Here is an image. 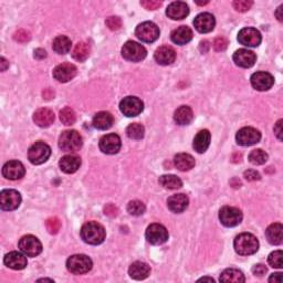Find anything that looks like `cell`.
Wrapping results in <instances>:
<instances>
[{
  "instance_id": "obj_55",
  "label": "cell",
  "mask_w": 283,
  "mask_h": 283,
  "mask_svg": "<svg viewBox=\"0 0 283 283\" xmlns=\"http://www.w3.org/2000/svg\"><path fill=\"white\" fill-rule=\"evenodd\" d=\"M42 94H43V99L50 100L54 96V92L52 90H50V89H46L45 91H43Z\"/></svg>"
},
{
  "instance_id": "obj_4",
  "label": "cell",
  "mask_w": 283,
  "mask_h": 283,
  "mask_svg": "<svg viewBox=\"0 0 283 283\" xmlns=\"http://www.w3.org/2000/svg\"><path fill=\"white\" fill-rule=\"evenodd\" d=\"M82 144V136L77 130H65L59 137V148L64 152H77Z\"/></svg>"
},
{
  "instance_id": "obj_40",
  "label": "cell",
  "mask_w": 283,
  "mask_h": 283,
  "mask_svg": "<svg viewBox=\"0 0 283 283\" xmlns=\"http://www.w3.org/2000/svg\"><path fill=\"white\" fill-rule=\"evenodd\" d=\"M60 121L62 122V124L70 126V125H73L77 121V115H75L74 111L70 107H64L63 110L60 112Z\"/></svg>"
},
{
  "instance_id": "obj_15",
  "label": "cell",
  "mask_w": 283,
  "mask_h": 283,
  "mask_svg": "<svg viewBox=\"0 0 283 283\" xmlns=\"http://www.w3.org/2000/svg\"><path fill=\"white\" fill-rule=\"evenodd\" d=\"M122 148V142L116 134H107L100 139V149L105 154H116Z\"/></svg>"
},
{
  "instance_id": "obj_56",
  "label": "cell",
  "mask_w": 283,
  "mask_h": 283,
  "mask_svg": "<svg viewBox=\"0 0 283 283\" xmlns=\"http://www.w3.org/2000/svg\"><path fill=\"white\" fill-rule=\"evenodd\" d=\"M200 50H201V52L203 53H205V52H207L208 51V49H209V42L208 41H201L200 42Z\"/></svg>"
},
{
  "instance_id": "obj_28",
  "label": "cell",
  "mask_w": 283,
  "mask_h": 283,
  "mask_svg": "<svg viewBox=\"0 0 283 283\" xmlns=\"http://www.w3.org/2000/svg\"><path fill=\"white\" fill-rule=\"evenodd\" d=\"M128 273L132 279L140 281V280H145L146 277L150 275L151 269L146 263L137 261V262H134L132 265L129 266Z\"/></svg>"
},
{
  "instance_id": "obj_33",
  "label": "cell",
  "mask_w": 283,
  "mask_h": 283,
  "mask_svg": "<svg viewBox=\"0 0 283 283\" xmlns=\"http://www.w3.org/2000/svg\"><path fill=\"white\" fill-rule=\"evenodd\" d=\"M174 164H175L179 171L186 172L192 170L195 166V159L190 154L179 153L174 157Z\"/></svg>"
},
{
  "instance_id": "obj_46",
  "label": "cell",
  "mask_w": 283,
  "mask_h": 283,
  "mask_svg": "<svg viewBox=\"0 0 283 283\" xmlns=\"http://www.w3.org/2000/svg\"><path fill=\"white\" fill-rule=\"evenodd\" d=\"M106 26L110 28L111 30H118L122 27V20L119 17H116V16H113V17H108L105 21Z\"/></svg>"
},
{
  "instance_id": "obj_59",
  "label": "cell",
  "mask_w": 283,
  "mask_h": 283,
  "mask_svg": "<svg viewBox=\"0 0 283 283\" xmlns=\"http://www.w3.org/2000/svg\"><path fill=\"white\" fill-rule=\"evenodd\" d=\"M199 281H210V282H212V283L215 282V280H214V279H210V277H203V279H200Z\"/></svg>"
},
{
  "instance_id": "obj_20",
  "label": "cell",
  "mask_w": 283,
  "mask_h": 283,
  "mask_svg": "<svg viewBox=\"0 0 283 283\" xmlns=\"http://www.w3.org/2000/svg\"><path fill=\"white\" fill-rule=\"evenodd\" d=\"M233 61L240 68H251L257 61L255 53L248 49H239L233 54Z\"/></svg>"
},
{
  "instance_id": "obj_18",
  "label": "cell",
  "mask_w": 283,
  "mask_h": 283,
  "mask_svg": "<svg viewBox=\"0 0 283 283\" xmlns=\"http://www.w3.org/2000/svg\"><path fill=\"white\" fill-rule=\"evenodd\" d=\"M251 84L258 91H268L274 84V78L268 72H255L251 75Z\"/></svg>"
},
{
  "instance_id": "obj_16",
  "label": "cell",
  "mask_w": 283,
  "mask_h": 283,
  "mask_svg": "<svg viewBox=\"0 0 283 283\" xmlns=\"http://www.w3.org/2000/svg\"><path fill=\"white\" fill-rule=\"evenodd\" d=\"M262 37L260 31L254 28H243L238 34V41L247 47H258Z\"/></svg>"
},
{
  "instance_id": "obj_21",
  "label": "cell",
  "mask_w": 283,
  "mask_h": 283,
  "mask_svg": "<svg viewBox=\"0 0 283 283\" xmlns=\"http://www.w3.org/2000/svg\"><path fill=\"white\" fill-rule=\"evenodd\" d=\"M189 14V7L184 2H174L168 5L166 15L173 20H181L186 18Z\"/></svg>"
},
{
  "instance_id": "obj_3",
  "label": "cell",
  "mask_w": 283,
  "mask_h": 283,
  "mask_svg": "<svg viewBox=\"0 0 283 283\" xmlns=\"http://www.w3.org/2000/svg\"><path fill=\"white\" fill-rule=\"evenodd\" d=\"M93 262L92 260L85 254H74L67 261V269L73 274H85L91 271Z\"/></svg>"
},
{
  "instance_id": "obj_17",
  "label": "cell",
  "mask_w": 283,
  "mask_h": 283,
  "mask_svg": "<svg viewBox=\"0 0 283 283\" xmlns=\"http://www.w3.org/2000/svg\"><path fill=\"white\" fill-rule=\"evenodd\" d=\"M25 166L19 161H9L3 166V175L10 181H17L25 176Z\"/></svg>"
},
{
  "instance_id": "obj_11",
  "label": "cell",
  "mask_w": 283,
  "mask_h": 283,
  "mask_svg": "<svg viewBox=\"0 0 283 283\" xmlns=\"http://www.w3.org/2000/svg\"><path fill=\"white\" fill-rule=\"evenodd\" d=\"M145 237L150 243L157 246V244H163L168 240V231L163 225L152 224L146 229Z\"/></svg>"
},
{
  "instance_id": "obj_32",
  "label": "cell",
  "mask_w": 283,
  "mask_h": 283,
  "mask_svg": "<svg viewBox=\"0 0 283 283\" xmlns=\"http://www.w3.org/2000/svg\"><path fill=\"white\" fill-rule=\"evenodd\" d=\"M113 123L114 118L112 114L108 112H100L93 117V126L100 130H106L111 128Z\"/></svg>"
},
{
  "instance_id": "obj_39",
  "label": "cell",
  "mask_w": 283,
  "mask_h": 283,
  "mask_svg": "<svg viewBox=\"0 0 283 283\" xmlns=\"http://www.w3.org/2000/svg\"><path fill=\"white\" fill-rule=\"evenodd\" d=\"M268 154H266L263 150L258 149L253 150L251 153L249 154V161L253 165H262L268 161Z\"/></svg>"
},
{
  "instance_id": "obj_10",
  "label": "cell",
  "mask_w": 283,
  "mask_h": 283,
  "mask_svg": "<svg viewBox=\"0 0 283 283\" xmlns=\"http://www.w3.org/2000/svg\"><path fill=\"white\" fill-rule=\"evenodd\" d=\"M136 36L143 42H154L160 37V29L154 23L145 21L137 26L136 28Z\"/></svg>"
},
{
  "instance_id": "obj_60",
  "label": "cell",
  "mask_w": 283,
  "mask_h": 283,
  "mask_svg": "<svg viewBox=\"0 0 283 283\" xmlns=\"http://www.w3.org/2000/svg\"><path fill=\"white\" fill-rule=\"evenodd\" d=\"M209 2H204V3H196L197 5H200V6H203V5H207Z\"/></svg>"
},
{
  "instance_id": "obj_27",
  "label": "cell",
  "mask_w": 283,
  "mask_h": 283,
  "mask_svg": "<svg viewBox=\"0 0 283 283\" xmlns=\"http://www.w3.org/2000/svg\"><path fill=\"white\" fill-rule=\"evenodd\" d=\"M34 122L39 127H49L54 122V113L50 108H39L34 114Z\"/></svg>"
},
{
  "instance_id": "obj_22",
  "label": "cell",
  "mask_w": 283,
  "mask_h": 283,
  "mask_svg": "<svg viewBox=\"0 0 283 283\" xmlns=\"http://www.w3.org/2000/svg\"><path fill=\"white\" fill-rule=\"evenodd\" d=\"M155 61L161 65H168L172 64L176 59V52L172 47L163 46L159 49H156L154 53Z\"/></svg>"
},
{
  "instance_id": "obj_44",
  "label": "cell",
  "mask_w": 283,
  "mask_h": 283,
  "mask_svg": "<svg viewBox=\"0 0 283 283\" xmlns=\"http://www.w3.org/2000/svg\"><path fill=\"white\" fill-rule=\"evenodd\" d=\"M253 2L251 0H236V2L232 3V6L235 8L237 12L244 13L248 12V10L252 7Z\"/></svg>"
},
{
  "instance_id": "obj_53",
  "label": "cell",
  "mask_w": 283,
  "mask_h": 283,
  "mask_svg": "<svg viewBox=\"0 0 283 283\" xmlns=\"http://www.w3.org/2000/svg\"><path fill=\"white\" fill-rule=\"evenodd\" d=\"M34 56H35L36 59L41 60V59H45V58L47 57V52H46L45 50H43V49L39 48V49H36Z\"/></svg>"
},
{
  "instance_id": "obj_31",
  "label": "cell",
  "mask_w": 283,
  "mask_h": 283,
  "mask_svg": "<svg viewBox=\"0 0 283 283\" xmlns=\"http://www.w3.org/2000/svg\"><path fill=\"white\" fill-rule=\"evenodd\" d=\"M194 118V113L193 110L189 106L183 105L178 107L175 114H174V121H175L178 125L184 126V125H188Z\"/></svg>"
},
{
  "instance_id": "obj_5",
  "label": "cell",
  "mask_w": 283,
  "mask_h": 283,
  "mask_svg": "<svg viewBox=\"0 0 283 283\" xmlns=\"http://www.w3.org/2000/svg\"><path fill=\"white\" fill-rule=\"evenodd\" d=\"M51 155L50 146L46 144L45 142H36L35 144L30 146L28 151V159L35 165H40L42 163L48 161Z\"/></svg>"
},
{
  "instance_id": "obj_48",
  "label": "cell",
  "mask_w": 283,
  "mask_h": 283,
  "mask_svg": "<svg viewBox=\"0 0 283 283\" xmlns=\"http://www.w3.org/2000/svg\"><path fill=\"white\" fill-rule=\"evenodd\" d=\"M140 5L148 10H155L162 6V2H156V0H143Z\"/></svg>"
},
{
  "instance_id": "obj_43",
  "label": "cell",
  "mask_w": 283,
  "mask_h": 283,
  "mask_svg": "<svg viewBox=\"0 0 283 283\" xmlns=\"http://www.w3.org/2000/svg\"><path fill=\"white\" fill-rule=\"evenodd\" d=\"M46 227L49 233L57 235L60 228H61V221H60V219L57 218V217H50V218H48L46 221Z\"/></svg>"
},
{
  "instance_id": "obj_52",
  "label": "cell",
  "mask_w": 283,
  "mask_h": 283,
  "mask_svg": "<svg viewBox=\"0 0 283 283\" xmlns=\"http://www.w3.org/2000/svg\"><path fill=\"white\" fill-rule=\"evenodd\" d=\"M282 122H283L282 119H280V121L277 122L274 126V134L280 140H282Z\"/></svg>"
},
{
  "instance_id": "obj_34",
  "label": "cell",
  "mask_w": 283,
  "mask_h": 283,
  "mask_svg": "<svg viewBox=\"0 0 283 283\" xmlns=\"http://www.w3.org/2000/svg\"><path fill=\"white\" fill-rule=\"evenodd\" d=\"M91 52L90 45L86 42H79L77 46L74 47L72 51V57L74 60H77L79 62H83L89 58Z\"/></svg>"
},
{
  "instance_id": "obj_6",
  "label": "cell",
  "mask_w": 283,
  "mask_h": 283,
  "mask_svg": "<svg viewBox=\"0 0 283 283\" xmlns=\"http://www.w3.org/2000/svg\"><path fill=\"white\" fill-rule=\"evenodd\" d=\"M242 212L236 207L225 206L219 211V220L225 227H236L242 221Z\"/></svg>"
},
{
  "instance_id": "obj_49",
  "label": "cell",
  "mask_w": 283,
  "mask_h": 283,
  "mask_svg": "<svg viewBox=\"0 0 283 283\" xmlns=\"http://www.w3.org/2000/svg\"><path fill=\"white\" fill-rule=\"evenodd\" d=\"M244 178H246L247 181H249V182H254V181H259L261 176L257 171L248 170V171L244 172Z\"/></svg>"
},
{
  "instance_id": "obj_23",
  "label": "cell",
  "mask_w": 283,
  "mask_h": 283,
  "mask_svg": "<svg viewBox=\"0 0 283 283\" xmlns=\"http://www.w3.org/2000/svg\"><path fill=\"white\" fill-rule=\"evenodd\" d=\"M4 263L9 269L13 270H23L27 266V258L23 253L13 251L9 252L4 258Z\"/></svg>"
},
{
  "instance_id": "obj_14",
  "label": "cell",
  "mask_w": 283,
  "mask_h": 283,
  "mask_svg": "<svg viewBox=\"0 0 283 283\" xmlns=\"http://www.w3.org/2000/svg\"><path fill=\"white\" fill-rule=\"evenodd\" d=\"M77 67L72 63H61L53 70V78L61 83H67L77 75Z\"/></svg>"
},
{
  "instance_id": "obj_1",
  "label": "cell",
  "mask_w": 283,
  "mask_h": 283,
  "mask_svg": "<svg viewBox=\"0 0 283 283\" xmlns=\"http://www.w3.org/2000/svg\"><path fill=\"white\" fill-rule=\"evenodd\" d=\"M105 237L106 232L104 227L99 222L89 221L81 228V238L83 239L84 242L89 244H93V246L101 244L105 240Z\"/></svg>"
},
{
  "instance_id": "obj_41",
  "label": "cell",
  "mask_w": 283,
  "mask_h": 283,
  "mask_svg": "<svg viewBox=\"0 0 283 283\" xmlns=\"http://www.w3.org/2000/svg\"><path fill=\"white\" fill-rule=\"evenodd\" d=\"M127 211L132 216H140L145 212V205L139 200H132L127 205Z\"/></svg>"
},
{
  "instance_id": "obj_38",
  "label": "cell",
  "mask_w": 283,
  "mask_h": 283,
  "mask_svg": "<svg viewBox=\"0 0 283 283\" xmlns=\"http://www.w3.org/2000/svg\"><path fill=\"white\" fill-rule=\"evenodd\" d=\"M144 126L142 124L138 123H133L130 124L129 126L126 128V134L130 139L139 140L144 137Z\"/></svg>"
},
{
  "instance_id": "obj_13",
  "label": "cell",
  "mask_w": 283,
  "mask_h": 283,
  "mask_svg": "<svg viewBox=\"0 0 283 283\" xmlns=\"http://www.w3.org/2000/svg\"><path fill=\"white\" fill-rule=\"evenodd\" d=\"M237 143L241 146H251L261 139V133L253 127H243L236 135Z\"/></svg>"
},
{
  "instance_id": "obj_30",
  "label": "cell",
  "mask_w": 283,
  "mask_h": 283,
  "mask_svg": "<svg viewBox=\"0 0 283 283\" xmlns=\"http://www.w3.org/2000/svg\"><path fill=\"white\" fill-rule=\"evenodd\" d=\"M210 139H211V135L209 133V130L207 129L200 130L194 138L193 146L195 151L198 152V153H204V152H206L207 149L209 148Z\"/></svg>"
},
{
  "instance_id": "obj_9",
  "label": "cell",
  "mask_w": 283,
  "mask_h": 283,
  "mask_svg": "<svg viewBox=\"0 0 283 283\" xmlns=\"http://www.w3.org/2000/svg\"><path fill=\"white\" fill-rule=\"evenodd\" d=\"M144 104L138 97L127 96L119 103V110L127 117H135L143 112Z\"/></svg>"
},
{
  "instance_id": "obj_51",
  "label": "cell",
  "mask_w": 283,
  "mask_h": 283,
  "mask_svg": "<svg viewBox=\"0 0 283 283\" xmlns=\"http://www.w3.org/2000/svg\"><path fill=\"white\" fill-rule=\"evenodd\" d=\"M104 212H105V215H107V216H110V217H115V216H117L118 209H117L116 207L114 206L113 204H108L107 206H105Z\"/></svg>"
},
{
  "instance_id": "obj_35",
  "label": "cell",
  "mask_w": 283,
  "mask_h": 283,
  "mask_svg": "<svg viewBox=\"0 0 283 283\" xmlns=\"http://www.w3.org/2000/svg\"><path fill=\"white\" fill-rule=\"evenodd\" d=\"M71 40L67 36H59L53 40L52 48L59 54H65L71 50Z\"/></svg>"
},
{
  "instance_id": "obj_47",
  "label": "cell",
  "mask_w": 283,
  "mask_h": 283,
  "mask_svg": "<svg viewBox=\"0 0 283 283\" xmlns=\"http://www.w3.org/2000/svg\"><path fill=\"white\" fill-rule=\"evenodd\" d=\"M228 47V40L226 39L225 37H218L216 38L214 41V48L216 51H225Z\"/></svg>"
},
{
  "instance_id": "obj_26",
  "label": "cell",
  "mask_w": 283,
  "mask_h": 283,
  "mask_svg": "<svg viewBox=\"0 0 283 283\" xmlns=\"http://www.w3.org/2000/svg\"><path fill=\"white\" fill-rule=\"evenodd\" d=\"M59 166L65 174H73L81 166V159L77 155H65L59 162Z\"/></svg>"
},
{
  "instance_id": "obj_19",
  "label": "cell",
  "mask_w": 283,
  "mask_h": 283,
  "mask_svg": "<svg viewBox=\"0 0 283 283\" xmlns=\"http://www.w3.org/2000/svg\"><path fill=\"white\" fill-rule=\"evenodd\" d=\"M216 19L214 16L209 13L199 14L194 20V26L197 31L200 34H208L215 28Z\"/></svg>"
},
{
  "instance_id": "obj_37",
  "label": "cell",
  "mask_w": 283,
  "mask_h": 283,
  "mask_svg": "<svg viewBox=\"0 0 283 283\" xmlns=\"http://www.w3.org/2000/svg\"><path fill=\"white\" fill-rule=\"evenodd\" d=\"M159 182L166 189H178L183 186L182 179L175 175H163L160 177Z\"/></svg>"
},
{
  "instance_id": "obj_54",
  "label": "cell",
  "mask_w": 283,
  "mask_h": 283,
  "mask_svg": "<svg viewBox=\"0 0 283 283\" xmlns=\"http://www.w3.org/2000/svg\"><path fill=\"white\" fill-rule=\"evenodd\" d=\"M269 282H277V283H281L282 282V274L281 273H274L272 274L269 277Z\"/></svg>"
},
{
  "instance_id": "obj_7",
  "label": "cell",
  "mask_w": 283,
  "mask_h": 283,
  "mask_svg": "<svg viewBox=\"0 0 283 283\" xmlns=\"http://www.w3.org/2000/svg\"><path fill=\"white\" fill-rule=\"evenodd\" d=\"M146 54V49L135 41H127L122 48V56L127 61L139 62L145 59Z\"/></svg>"
},
{
  "instance_id": "obj_2",
  "label": "cell",
  "mask_w": 283,
  "mask_h": 283,
  "mask_svg": "<svg viewBox=\"0 0 283 283\" xmlns=\"http://www.w3.org/2000/svg\"><path fill=\"white\" fill-rule=\"evenodd\" d=\"M235 250L240 255H251L259 250V240L252 233L244 232L239 235L233 242Z\"/></svg>"
},
{
  "instance_id": "obj_42",
  "label": "cell",
  "mask_w": 283,
  "mask_h": 283,
  "mask_svg": "<svg viewBox=\"0 0 283 283\" xmlns=\"http://www.w3.org/2000/svg\"><path fill=\"white\" fill-rule=\"evenodd\" d=\"M282 257L283 253L281 250H277V251L272 252L269 255V264L272 266V268L275 269H282L283 268V261H282Z\"/></svg>"
},
{
  "instance_id": "obj_8",
  "label": "cell",
  "mask_w": 283,
  "mask_h": 283,
  "mask_svg": "<svg viewBox=\"0 0 283 283\" xmlns=\"http://www.w3.org/2000/svg\"><path fill=\"white\" fill-rule=\"evenodd\" d=\"M18 246L21 252L26 254L27 257H37L42 251V244L39 241V239L31 235H27L21 238Z\"/></svg>"
},
{
  "instance_id": "obj_24",
  "label": "cell",
  "mask_w": 283,
  "mask_h": 283,
  "mask_svg": "<svg viewBox=\"0 0 283 283\" xmlns=\"http://www.w3.org/2000/svg\"><path fill=\"white\" fill-rule=\"evenodd\" d=\"M188 204H189V199L187 196L184 194L173 195L167 199L168 209L173 212H175V214H181V212L186 210Z\"/></svg>"
},
{
  "instance_id": "obj_58",
  "label": "cell",
  "mask_w": 283,
  "mask_h": 283,
  "mask_svg": "<svg viewBox=\"0 0 283 283\" xmlns=\"http://www.w3.org/2000/svg\"><path fill=\"white\" fill-rule=\"evenodd\" d=\"M0 61H2L0 62V64H2V71H6V69L9 67V62L5 58L0 59Z\"/></svg>"
},
{
  "instance_id": "obj_29",
  "label": "cell",
  "mask_w": 283,
  "mask_h": 283,
  "mask_svg": "<svg viewBox=\"0 0 283 283\" xmlns=\"http://www.w3.org/2000/svg\"><path fill=\"white\" fill-rule=\"evenodd\" d=\"M265 236L271 244L279 246V244L283 242V226L279 224V222L272 224L268 227V229H266Z\"/></svg>"
},
{
  "instance_id": "obj_45",
  "label": "cell",
  "mask_w": 283,
  "mask_h": 283,
  "mask_svg": "<svg viewBox=\"0 0 283 283\" xmlns=\"http://www.w3.org/2000/svg\"><path fill=\"white\" fill-rule=\"evenodd\" d=\"M30 38H31L30 34L25 29H19L14 34V39L20 43L28 42L30 40Z\"/></svg>"
},
{
  "instance_id": "obj_57",
  "label": "cell",
  "mask_w": 283,
  "mask_h": 283,
  "mask_svg": "<svg viewBox=\"0 0 283 283\" xmlns=\"http://www.w3.org/2000/svg\"><path fill=\"white\" fill-rule=\"evenodd\" d=\"M282 10H283V5H281V6L276 9V12H275V16H276V18L279 19V21H283V15H282Z\"/></svg>"
},
{
  "instance_id": "obj_12",
  "label": "cell",
  "mask_w": 283,
  "mask_h": 283,
  "mask_svg": "<svg viewBox=\"0 0 283 283\" xmlns=\"http://www.w3.org/2000/svg\"><path fill=\"white\" fill-rule=\"evenodd\" d=\"M21 203V196L15 189H5L0 193V207L3 210L17 209Z\"/></svg>"
},
{
  "instance_id": "obj_36",
  "label": "cell",
  "mask_w": 283,
  "mask_h": 283,
  "mask_svg": "<svg viewBox=\"0 0 283 283\" xmlns=\"http://www.w3.org/2000/svg\"><path fill=\"white\" fill-rule=\"evenodd\" d=\"M221 282H233V283H242L246 281L244 275L241 271L236 269H227L222 272L220 275Z\"/></svg>"
},
{
  "instance_id": "obj_25",
  "label": "cell",
  "mask_w": 283,
  "mask_h": 283,
  "mask_svg": "<svg viewBox=\"0 0 283 283\" xmlns=\"http://www.w3.org/2000/svg\"><path fill=\"white\" fill-rule=\"evenodd\" d=\"M171 39L176 45H186V43L193 39V31L187 26H181L172 31Z\"/></svg>"
},
{
  "instance_id": "obj_50",
  "label": "cell",
  "mask_w": 283,
  "mask_h": 283,
  "mask_svg": "<svg viewBox=\"0 0 283 283\" xmlns=\"http://www.w3.org/2000/svg\"><path fill=\"white\" fill-rule=\"evenodd\" d=\"M266 271H268V269H266V266L263 264H255L252 268L253 274L259 277H262L266 273Z\"/></svg>"
}]
</instances>
